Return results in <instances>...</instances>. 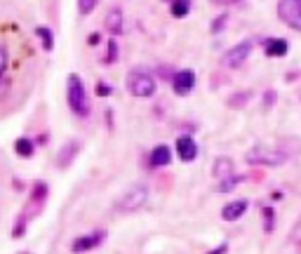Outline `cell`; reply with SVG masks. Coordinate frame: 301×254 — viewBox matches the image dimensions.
Listing matches in <instances>:
<instances>
[{"mask_svg":"<svg viewBox=\"0 0 301 254\" xmlns=\"http://www.w3.org/2000/svg\"><path fill=\"white\" fill-rule=\"evenodd\" d=\"M146 200H148V188L146 186H132L130 191H125V195L120 198L118 210L120 212H137L139 207H144Z\"/></svg>","mask_w":301,"mask_h":254,"instance_id":"cell-4","label":"cell"},{"mask_svg":"<svg viewBox=\"0 0 301 254\" xmlns=\"http://www.w3.org/2000/svg\"><path fill=\"white\" fill-rule=\"evenodd\" d=\"M240 181H242V176L231 174V176H226V179H219V186H217V191H219V193H228V191H233Z\"/></svg>","mask_w":301,"mask_h":254,"instance_id":"cell-17","label":"cell"},{"mask_svg":"<svg viewBox=\"0 0 301 254\" xmlns=\"http://www.w3.org/2000/svg\"><path fill=\"white\" fill-rule=\"evenodd\" d=\"M231 174H233V162L228 158H217V162H214V176L217 179H226Z\"/></svg>","mask_w":301,"mask_h":254,"instance_id":"cell-14","label":"cell"},{"mask_svg":"<svg viewBox=\"0 0 301 254\" xmlns=\"http://www.w3.org/2000/svg\"><path fill=\"white\" fill-rule=\"evenodd\" d=\"M97 42H99V33H92V36H90V45L94 47Z\"/></svg>","mask_w":301,"mask_h":254,"instance_id":"cell-26","label":"cell"},{"mask_svg":"<svg viewBox=\"0 0 301 254\" xmlns=\"http://www.w3.org/2000/svg\"><path fill=\"white\" fill-rule=\"evenodd\" d=\"M252 54V40H242L240 45H236V47H231L228 52L223 54L221 64L226 68H240L245 61H247V57Z\"/></svg>","mask_w":301,"mask_h":254,"instance_id":"cell-6","label":"cell"},{"mask_svg":"<svg viewBox=\"0 0 301 254\" xmlns=\"http://www.w3.org/2000/svg\"><path fill=\"white\" fill-rule=\"evenodd\" d=\"M14 151H17L21 158H31V156H33V141H31L28 137H21V139L14 141Z\"/></svg>","mask_w":301,"mask_h":254,"instance_id":"cell-15","label":"cell"},{"mask_svg":"<svg viewBox=\"0 0 301 254\" xmlns=\"http://www.w3.org/2000/svg\"><path fill=\"white\" fill-rule=\"evenodd\" d=\"M7 61H10L7 47H5V45H0V78H2V73H5V68H7Z\"/></svg>","mask_w":301,"mask_h":254,"instance_id":"cell-22","label":"cell"},{"mask_svg":"<svg viewBox=\"0 0 301 254\" xmlns=\"http://www.w3.org/2000/svg\"><path fill=\"white\" fill-rule=\"evenodd\" d=\"M226 250H228V245H226V242H223V245H219V247H217V250H212L210 254H226Z\"/></svg>","mask_w":301,"mask_h":254,"instance_id":"cell-25","label":"cell"},{"mask_svg":"<svg viewBox=\"0 0 301 254\" xmlns=\"http://www.w3.org/2000/svg\"><path fill=\"white\" fill-rule=\"evenodd\" d=\"M172 160V151L170 146H165V144H160L151 151V165L153 167H165V165H170Z\"/></svg>","mask_w":301,"mask_h":254,"instance_id":"cell-12","label":"cell"},{"mask_svg":"<svg viewBox=\"0 0 301 254\" xmlns=\"http://www.w3.org/2000/svg\"><path fill=\"white\" fill-rule=\"evenodd\" d=\"M172 17H177V19H181V17H186V14L191 12V0H174L170 7Z\"/></svg>","mask_w":301,"mask_h":254,"instance_id":"cell-16","label":"cell"},{"mask_svg":"<svg viewBox=\"0 0 301 254\" xmlns=\"http://www.w3.org/2000/svg\"><path fill=\"white\" fill-rule=\"evenodd\" d=\"M116 59H118V42L111 38V40H108V54H106V64H113Z\"/></svg>","mask_w":301,"mask_h":254,"instance_id":"cell-20","label":"cell"},{"mask_svg":"<svg viewBox=\"0 0 301 254\" xmlns=\"http://www.w3.org/2000/svg\"><path fill=\"white\" fill-rule=\"evenodd\" d=\"M66 99H68V108L80 116V118H87L90 116V97L85 92V85L76 73L68 76V87H66Z\"/></svg>","mask_w":301,"mask_h":254,"instance_id":"cell-1","label":"cell"},{"mask_svg":"<svg viewBox=\"0 0 301 254\" xmlns=\"http://www.w3.org/2000/svg\"><path fill=\"white\" fill-rule=\"evenodd\" d=\"M287 160V153L282 151H273L268 146H254L247 151V162L252 165H268V167H278Z\"/></svg>","mask_w":301,"mask_h":254,"instance_id":"cell-3","label":"cell"},{"mask_svg":"<svg viewBox=\"0 0 301 254\" xmlns=\"http://www.w3.org/2000/svg\"><path fill=\"white\" fill-rule=\"evenodd\" d=\"M278 17L287 24L289 28L301 33V0H280L278 5Z\"/></svg>","mask_w":301,"mask_h":254,"instance_id":"cell-5","label":"cell"},{"mask_svg":"<svg viewBox=\"0 0 301 254\" xmlns=\"http://www.w3.org/2000/svg\"><path fill=\"white\" fill-rule=\"evenodd\" d=\"M104 28L108 33H113V36L122 33V10L120 7L108 10V14H106V19H104Z\"/></svg>","mask_w":301,"mask_h":254,"instance_id":"cell-11","label":"cell"},{"mask_svg":"<svg viewBox=\"0 0 301 254\" xmlns=\"http://www.w3.org/2000/svg\"><path fill=\"white\" fill-rule=\"evenodd\" d=\"M177 153H179V158H181L183 162L196 160V156H198V144L193 141V137H188V134H181V137L177 139Z\"/></svg>","mask_w":301,"mask_h":254,"instance_id":"cell-9","label":"cell"},{"mask_svg":"<svg viewBox=\"0 0 301 254\" xmlns=\"http://www.w3.org/2000/svg\"><path fill=\"white\" fill-rule=\"evenodd\" d=\"M193 87H196V73H193L191 68H181V71L174 73V78H172V90L179 94V97L191 94Z\"/></svg>","mask_w":301,"mask_h":254,"instance_id":"cell-7","label":"cell"},{"mask_svg":"<svg viewBox=\"0 0 301 254\" xmlns=\"http://www.w3.org/2000/svg\"><path fill=\"white\" fill-rule=\"evenodd\" d=\"M212 2H217V5H233L238 0H212Z\"/></svg>","mask_w":301,"mask_h":254,"instance_id":"cell-27","label":"cell"},{"mask_svg":"<svg viewBox=\"0 0 301 254\" xmlns=\"http://www.w3.org/2000/svg\"><path fill=\"white\" fill-rule=\"evenodd\" d=\"M99 5V0H78V10L80 14H90L94 7Z\"/></svg>","mask_w":301,"mask_h":254,"instance_id":"cell-21","label":"cell"},{"mask_svg":"<svg viewBox=\"0 0 301 254\" xmlns=\"http://www.w3.org/2000/svg\"><path fill=\"white\" fill-rule=\"evenodd\" d=\"M36 36H40V38H42V47H45V50H52V33H50L47 28L38 26V28H36Z\"/></svg>","mask_w":301,"mask_h":254,"instance_id":"cell-18","label":"cell"},{"mask_svg":"<svg viewBox=\"0 0 301 254\" xmlns=\"http://www.w3.org/2000/svg\"><path fill=\"white\" fill-rule=\"evenodd\" d=\"M292 240L294 242H299L301 245V219L297 221V226H294V233H292Z\"/></svg>","mask_w":301,"mask_h":254,"instance_id":"cell-24","label":"cell"},{"mask_svg":"<svg viewBox=\"0 0 301 254\" xmlns=\"http://www.w3.org/2000/svg\"><path fill=\"white\" fill-rule=\"evenodd\" d=\"M156 90H158V82L151 73H146V71H141V68L127 73V92H130L132 97L146 99V97H153Z\"/></svg>","mask_w":301,"mask_h":254,"instance_id":"cell-2","label":"cell"},{"mask_svg":"<svg viewBox=\"0 0 301 254\" xmlns=\"http://www.w3.org/2000/svg\"><path fill=\"white\" fill-rule=\"evenodd\" d=\"M108 92H111V90H108L106 85H99V94H108Z\"/></svg>","mask_w":301,"mask_h":254,"instance_id":"cell-28","label":"cell"},{"mask_svg":"<svg viewBox=\"0 0 301 254\" xmlns=\"http://www.w3.org/2000/svg\"><path fill=\"white\" fill-rule=\"evenodd\" d=\"M226 19H228L226 14H221L219 19H214V24H212V33H219V31L223 28V24H226Z\"/></svg>","mask_w":301,"mask_h":254,"instance_id":"cell-23","label":"cell"},{"mask_svg":"<svg viewBox=\"0 0 301 254\" xmlns=\"http://www.w3.org/2000/svg\"><path fill=\"white\" fill-rule=\"evenodd\" d=\"M104 238H106L104 231H97V233L80 235V238H76V240H73L71 250H73V254H85V252H90V250H94V247H99V245L104 242Z\"/></svg>","mask_w":301,"mask_h":254,"instance_id":"cell-8","label":"cell"},{"mask_svg":"<svg viewBox=\"0 0 301 254\" xmlns=\"http://www.w3.org/2000/svg\"><path fill=\"white\" fill-rule=\"evenodd\" d=\"M263 219H266L263 231H266V233H271V231H273V226H275V212L271 210V207H266V210H263Z\"/></svg>","mask_w":301,"mask_h":254,"instance_id":"cell-19","label":"cell"},{"mask_svg":"<svg viewBox=\"0 0 301 254\" xmlns=\"http://www.w3.org/2000/svg\"><path fill=\"white\" fill-rule=\"evenodd\" d=\"M263 50H266L268 57H285L289 50V45L285 38H271V40H266V47H263Z\"/></svg>","mask_w":301,"mask_h":254,"instance_id":"cell-13","label":"cell"},{"mask_svg":"<svg viewBox=\"0 0 301 254\" xmlns=\"http://www.w3.org/2000/svg\"><path fill=\"white\" fill-rule=\"evenodd\" d=\"M247 212V200H233V202H228V205H223V210H221V219L223 221H238L242 214Z\"/></svg>","mask_w":301,"mask_h":254,"instance_id":"cell-10","label":"cell"}]
</instances>
